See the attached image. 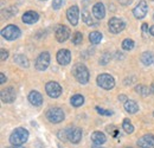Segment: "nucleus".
I'll list each match as a JSON object with an SVG mask.
<instances>
[{
	"mask_svg": "<svg viewBox=\"0 0 154 148\" xmlns=\"http://www.w3.org/2000/svg\"><path fill=\"white\" fill-rule=\"evenodd\" d=\"M55 36L59 43H63L65 40H68L70 37V29L65 25H59L57 29H56V32H55Z\"/></svg>",
	"mask_w": 154,
	"mask_h": 148,
	"instance_id": "9b49d317",
	"label": "nucleus"
},
{
	"mask_svg": "<svg viewBox=\"0 0 154 148\" xmlns=\"http://www.w3.org/2000/svg\"><path fill=\"white\" fill-rule=\"evenodd\" d=\"M82 139V129L78 127H71L66 129V140L71 143H78Z\"/></svg>",
	"mask_w": 154,
	"mask_h": 148,
	"instance_id": "6e6552de",
	"label": "nucleus"
},
{
	"mask_svg": "<svg viewBox=\"0 0 154 148\" xmlns=\"http://www.w3.org/2000/svg\"><path fill=\"white\" fill-rule=\"evenodd\" d=\"M110 58H112V55L109 52H104L103 55L101 56V58H100V64L101 65H107L109 63Z\"/></svg>",
	"mask_w": 154,
	"mask_h": 148,
	"instance_id": "c756f323",
	"label": "nucleus"
},
{
	"mask_svg": "<svg viewBox=\"0 0 154 148\" xmlns=\"http://www.w3.org/2000/svg\"><path fill=\"white\" fill-rule=\"evenodd\" d=\"M72 75L81 84H87L89 82V77H90L89 70L84 64H76L72 68Z\"/></svg>",
	"mask_w": 154,
	"mask_h": 148,
	"instance_id": "f03ea898",
	"label": "nucleus"
},
{
	"mask_svg": "<svg viewBox=\"0 0 154 148\" xmlns=\"http://www.w3.org/2000/svg\"><path fill=\"white\" fill-rule=\"evenodd\" d=\"M83 40V36L81 32H75L74 36H72V44L74 45H79Z\"/></svg>",
	"mask_w": 154,
	"mask_h": 148,
	"instance_id": "7c9ffc66",
	"label": "nucleus"
},
{
	"mask_svg": "<svg viewBox=\"0 0 154 148\" xmlns=\"http://www.w3.org/2000/svg\"><path fill=\"white\" fill-rule=\"evenodd\" d=\"M147 12H148V7H147V2L145 0H141L136 5V7H134V10H133V14H134V17L136 19L145 18Z\"/></svg>",
	"mask_w": 154,
	"mask_h": 148,
	"instance_id": "9d476101",
	"label": "nucleus"
},
{
	"mask_svg": "<svg viewBox=\"0 0 154 148\" xmlns=\"http://www.w3.org/2000/svg\"><path fill=\"white\" fill-rule=\"evenodd\" d=\"M49 64H50V54L48 51L45 52H42L40 55L37 57L36 59V69L39 71H44L49 68Z\"/></svg>",
	"mask_w": 154,
	"mask_h": 148,
	"instance_id": "0eeeda50",
	"label": "nucleus"
},
{
	"mask_svg": "<svg viewBox=\"0 0 154 148\" xmlns=\"http://www.w3.org/2000/svg\"><path fill=\"white\" fill-rule=\"evenodd\" d=\"M21 19H23V21L25 24H35V23L38 21L39 14L37 12H35V11H29V12L23 14V18Z\"/></svg>",
	"mask_w": 154,
	"mask_h": 148,
	"instance_id": "a211bd4d",
	"label": "nucleus"
},
{
	"mask_svg": "<svg viewBox=\"0 0 154 148\" xmlns=\"http://www.w3.org/2000/svg\"><path fill=\"white\" fill-rule=\"evenodd\" d=\"M0 97H1V101L4 103H12V102H14V100L17 97V94H16V90L12 87H8V88L1 90Z\"/></svg>",
	"mask_w": 154,
	"mask_h": 148,
	"instance_id": "f8f14e48",
	"label": "nucleus"
},
{
	"mask_svg": "<svg viewBox=\"0 0 154 148\" xmlns=\"http://www.w3.org/2000/svg\"><path fill=\"white\" fill-rule=\"evenodd\" d=\"M45 90H46V94L52 97V98H57L60 96L62 94V87L58 84L57 82H48L46 85H45Z\"/></svg>",
	"mask_w": 154,
	"mask_h": 148,
	"instance_id": "1a4fd4ad",
	"label": "nucleus"
},
{
	"mask_svg": "<svg viewBox=\"0 0 154 148\" xmlns=\"http://www.w3.org/2000/svg\"><path fill=\"white\" fill-rule=\"evenodd\" d=\"M125 109L129 114H135L139 110V104L133 100H128L127 102H125Z\"/></svg>",
	"mask_w": 154,
	"mask_h": 148,
	"instance_id": "aec40b11",
	"label": "nucleus"
},
{
	"mask_svg": "<svg viewBox=\"0 0 154 148\" xmlns=\"http://www.w3.org/2000/svg\"><path fill=\"white\" fill-rule=\"evenodd\" d=\"M96 81H97V84H98L101 88L106 89V90H110V89H113L114 85H115V79L113 78V76H110V75H108V74L98 75Z\"/></svg>",
	"mask_w": 154,
	"mask_h": 148,
	"instance_id": "20e7f679",
	"label": "nucleus"
},
{
	"mask_svg": "<svg viewBox=\"0 0 154 148\" xmlns=\"http://www.w3.org/2000/svg\"><path fill=\"white\" fill-rule=\"evenodd\" d=\"M119 100H120V101H122V102H127V101H128V100H127V97H126L125 95H120V96H119Z\"/></svg>",
	"mask_w": 154,
	"mask_h": 148,
	"instance_id": "4c0bfd02",
	"label": "nucleus"
},
{
	"mask_svg": "<svg viewBox=\"0 0 154 148\" xmlns=\"http://www.w3.org/2000/svg\"><path fill=\"white\" fill-rule=\"evenodd\" d=\"M21 31L17 25H7L1 30V36L7 40H14L20 37Z\"/></svg>",
	"mask_w": 154,
	"mask_h": 148,
	"instance_id": "7ed1b4c3",
	"label": "nucleus"
},
{
	"mask_svg": "<svg viewBox=\"0 0 154 148\" xmlns=\"http://www.w3.org/2000/svg\"><path fill=\"white\" fill-rule=\"evenodd\" d=\"M66 18L69 20V23L72 26H76L78 24V18H79V10L78 6L74 5L71 7H69V10L66 11Z\"/></svg>",
	"mask_w": 154,
	"mask_h": 148,
	"instance_id": "ddd939ff",
	"label": "nucleus"
},
{
	"mask_svg": "<svg viewBox=\"0 0 154 148\" xmlns=\"http://www.w3.org/2000/svg\"><path fill=\"white\" fill-rule=\"evenodd\" d=\"M122 128H123V130H125L126 133H128V134H132V133L134 131V126L131 123V121H129L128 119H125V120H123Z\"/></svg>",
	"mask_w": 154,
	"mask_h": 148,
	"instance_id": "cd10ccee",
	"label": "nucleus"
},
{
	"mask_svg": "<svg viewBox=\"0 0 154 148\" xmlns=\"http://www.w3.org/2000/svg\"><path fill=\"white\" fill-rule=\"evenodd\" d=\"M135 91L137 94H140L141 96L146 97V96H148V94L151 93V89H148L146 85L140 84V85H136V87H135Z\"/></svg>",
	"mask_w": 154,
	"mask_h": 148,
	"instance_id": "a878e982",
	"label": "nucleus"
},
{
	"mask_svg": "<svg viewBox=\"0 0 154 148\" xmlns=\"http://www.w3.org/2000/svg\"><path fill=\"white\" fill-rule=\"evenodd\" d=\"M4 83H6V76L4 72H1L0 74V84H4Z\"/></svg>",
	"mask_w": 154,
	"mask_h": 148,
	"instance_id": "c9c22d12",
	"label": "nucleus"
},
{
	"mask_svg": "<svg viewBox=\"0 0 154 148\" xmlns=\"http://www.w3.org/2000/svg\"><path fill=\"white\" fill-rule=\"evenodd\" d=\"M93 14L96 19H103L106 16V8L102 2H96L93 6Z\"/></svg>",
	"mask_w": 154,
	"mask_h": 148,
	"instance_id": "f3484780",
	"label": "nucleus"
},
{
	"mask_svg": "<svg viewBox=\"0 0 154 148\" xmlns=\"http://www.w3.org/2000/svg\"><path fill=\"white\" fill-rule=\"evenodd\" d=\"M153 115H154V113H153Z\"/></svg>",
	"mask_w": 154,
	"mask_h": 148,
	"instance_id": "a18cd8bd",
	"label": "nucleus"
},
{
	"mask_svg": "<svg viewBox=\"0 0 154 148\" xmlns=\"http://www.w3.org/2000/svg\"><path fill=\"white\" fill-rule=\"evenodd\" d=\"M96 110L98 114L104 115V116H112L113 115V111L112 110H107V109H103V108H100V107H96Z\"/></svg>",
	"mask_w": 154,
	"mask_h": 148,
	"instance_id": "2f4dec72",
	"label": "nucleus"
},
{
	"mask_svg": "<svg viewBox=\"0 0 154 148\" xmlns=\"http://www.w3.org/2000/svg\"><path fill=\"white\" fill-rule=\"evenodd\" d=\"M119 1H120V4H121V5H125V6H127V5L132 4V1H133V0H119Z\"/></svg>",
	"mask_w": 154,
	"mask_h": 148,
	"instance_id": "e433bc0d",
	"label": "nucleus"
},
{
	"mask_svg": "<svg viewBox=\"0 0 154 148\" xmlns=\"http://www.w3.org/2000/svg\"><path fill=\"white\" fill-rule=\"evenodd\" d=\"M153 60H154V55L152 52H149V51H146V52H143V54L141 55V63H142L143 65L149 66V65L153 63Z\"/></svg>",
	"mask_w": 154,
	"mask_h": 148,
	"instance_id": "4be33fe9",
	"label": "nucleus"
},
{
	"mask_svg": "<svg viewBox=\"0 0 154 148\" xmlns=\"http://www.w3.org/2000/svg\"><path fill=\"white\" fill-rule=\"evenodd\" d=\"M125 27H126L125 21L120 18L113 17L108 21V29H109V31L112 33H115V35L116 33H120V32H122L125 30Z\"/></svg>",
	"mask_w": 154,
	"mask_h": 148,
	"instance_id": "423d86ee",
	"label": "nucleus"
},
{
	"mask_svg": "<svg viewBox=\"0 0 154 148\" xmlns=\"http://www.w3.org/2000/svg\"><path fill=\"white\" fill-rule=\"evenodd\" d=\"M147 29H148V25H147V24H143V25H142V31H143V32H147Z\"/></svg>",
	"mask_w": 154,
	"mask_h": 148,
	"instance_id": "58836bf2",
	"label": "nucleus"
},
{
	"mask_svg": "<svg viewBox=\"0 0 154 148\" xmlns=\"http://www.w3.org/2000/svg\"><path fill=\"white\" fill-rule=\"evenodd\" d=\"M17 12H18V10H17L14 6H11V7H8L7 10H4V11H2V13L6 16V18H11V17L14 16Z\"/></svg>",
	"mask_w": 154,
	"mask_h": 148,
	"instance_id": "c85d7f7f",
	"label": "nucleus"
},
{
	"mask_svg": "<svg viewBox=\"0 0 154 148\" xmlns=\"http://www.w3.org/2000/svg\"><path fill=\"white\" fill-rule=\"evenodd\" d=\"M70 103H71V106H74V107H81L83 103H84V97L82 96V95H74L71 98H70Z\"/></svg>",
	"mask_w": 154,
	"mask_h": 148,
	"instance_id": "5701e85b",
	"label": "nucleus"
},
{
	"mask_svg": "<svg viewBox=\"0 0 154 148\" xmlns=\"http://www.w3.org/2000/svg\"><path fill=\"white\" fill-rule=\"evenodd\" d=\"M134 45H135L134 40L129 39V38H127V39H125V40L122 42V49L126 50V51L133 50V49H134Z\"/></svg>",
	"mask_w": 154,
	"mask_h": 148,
	"instance_id": "bb28decb",
	"label": "nucleus"
},
{
	"mask_svg": "<svg viewBox=\"0 0 154 148\" xmlns=\"http://www.w3.org/2000/svg\"><path fill=\"white\" fill-rule=\"evenodd\" d=\"M13 60H14L16 64H18V65L21 66V68H29V59H27L26 56L16 55L14 56V58H13Z\"/></svg>",
	"mask_w": 154,
	"mask_h": 148,
	"instance_id": "412c9836",
	"label": "nucleus"
},
{
	"mask_svg": "<svg viewBox=\"0 0 154 148\" xmlns=\"http://www.w3.org/2000/svg\"><path fill=\"white\" fill-rule=\"evenodd\" d=\"M91 141H93L95 145L101 146V145H103V143L107 141V137H106V135H104L103 133H101V131H94V133L91 134Z\"/></svg>",
	"mask_w": 154,
	"mask_h": 148,
	"instance_id": "6ab92c4d",
	"label": "nucleus"
},
{
	"mask_svg": "<svg viewBox=\"0 0 154 148\" xmlns=\"http://www.w3.org/2000/svg\"><path fill=\"white\" fill-rule=\"evenodd\" d=\"M40 1H46V0H40Z\"/></svg>",
	"mask_w": 154,
	"mask_h": 148,
	"instance_id": "c03bdc74",
	"label": "nucleus"
},
{
	"mask_svg": "<svg viewBox=\"0 0 154 148\" xmlns=\"http://www.w3.org/2000/svg\"><path fill=\"white\" fill-rule=\"evenodd\" d=\"M7 148H24V147H21V146H12V147H7Z\"/></svg>",
	"mask_w": 154,
	"mask_h": 148,
	"instance_id": "37998d69",
	"label": "nucleus"
},
{
	"mask_svg": "<svg viewBox=\"0 0 154 148\" xmlns=\"http://www.w3.org/2000/svg\"><path fill=\"white\" fill-rule=\"evenodd\" d=\"M153 18H154V16H153Z\"/></svg>",
	"mask_w": 154,
	"mask_h": 148,
	"instance_id": "49530a36",
	"label": "nucleus"
},
{
	"mask_svg": "<svg viewBox=\"0 0 154 148\" xmlns=\"http://www.w3.org/2000/svg\"><path fill=\"white\" fill-rule=\"evenodd\" d=\"M8 57V51L5 49H1V60H6Z\"/></svg>",
	"mask_w": 154,
	"mask_h": 148,
	"instance_id": "f704fd0d",
	"label": "nucleus"
},
{
	"mask_svg": "<svg viewBox=\"0 0 154 148\" xmlns=\"http://www.w3.org/2000/svg\"><path fill=\"white\" fill-rule=\"evenodd\" d=\"M91 148H104V147H102V146H98V145H95V146H93Z\"/></svg>",
	"mask_w": 154,
	"mask_h": 148,
	"instance_id": "79ce46f5",
	"label": "nucleus"
},
{
	"mask_svg": "<svg viewBox=\"0 0 154 148\" xmlns=\"http://www.w3.org/2000/svg\"><path fill=\"white\" fill-rule=\"evenodd\" d=\"M29 101H30V103H31L32 106L39 107V106H42V103H43V96H42L40 93H38V91L32 90L31 93L29 94Z\"/></svg>",
	"mask_w": 154,
	"mask_h": 148,
	"instance_id": "dca6fc26",
	"label": "nucleus"
},
{
	"mask_svg": "<svg viewBox=\"0 0 154 148\" xmlns=\"http://www.w3.org/2000/svg\"><path fill=\"white\" fill-rule=\"evenodd\" d=\"M151 93L154 94V82L152 83V85H151Z\"/></svg>",
	"mask_w": 154,
	"mask_h": 148,
	"instance_id": "a19ab883",
	"label": "nucleus"
},
{
	"mask_svg": "<svg viewBox=\"0 0 154 148\" xmlns=\"http://www.w3.org/2000/svg\"><path fill=\"white\" fill-rule=\"evenodd\" d=\"M29 139V131L25 128H17L10 135V142L12 146H21Z\"/></svg>",
	"mask_w": 154,
	"mask_h": 148,
	"instance_id": "f257e3e1",
	"label": "nucleus"
},
{
	"mask_svg": "<svg viewBox=\"0 0 154 148\" xmlns=\"http://www.w3.org/2000/svg\"><path fill=\"white\" fill-rule=\"evenodd\" d=\"M63 4H64V0H54L52 1V7L55 10H59L63 6Z\"/></svg>",
	"mask_w": 154,
	"mask_h": 148,
	"instance_id": "473e14b6",
	"label": "nucleus"
},
{
	"mask_svg": "<svg viewBox=\"0 0 154 148\" xmlns=\"http://www.w3.org/2000/svg\"><path fill=\"white\" fill-rule=\"evenodd\" d=\"M82 20L85 23V24H88V25H94V26H97V24H94V21H93V19L90 17V13L87 11V10H83L82 11Z\"/></svg>",
	"mask_w": 154,
	"mask_h": 148,
	"instance_id": "393cba45",
	"label": "nucleus"
},
{
	"mask_svg": "<svg viewBox=\"0 0 154 148\" xmlns=\"http://www.w3.org/2000/svg\"><path fill=\"white\" fill-rule=\"evenodd\" d=\"M149 33H151V36H154V25L151 26V29H149Z\"/></svg>",
	"mask_w": 154,
	"mask_h": 148,
	"instance_id": "ea45409f",
	"label": "nucleus"
},
{
	"mask_svg": "<svg viewBox=\"0 0 154 148\" xmlns=\"http://www.w3.org/2000/svg\"><path fill=\"white\" fill-rule=\"evenodd\" d=\"M71 60V54L69 50L63 49L57 52V62L60 65H68Z\"/></svg>",
	"mask_w": 154,
	"mask_h": 148,
	"instance_id": "2eb2a0df",
	"label": "nucleus"
},
{
	"mask_svg": "<svg viewBox=\"0 0 154 148\" xmlns=\"http://www.w3.org/2000/svg\"><path fill=\"white\" fill-rule=\"evenodd\" d=\"M64 111L63 109L58 108V107H54L50 108L48 113H46V117L51 123H60L64 120Z\"/></svg>",
	"mask_w": 154,
	"mask_h": 148,
	"instance_id": "39448f33",
	"label": "nucleus"
},
{
	"mask_svg": "<svg viewBox=\"0 0 154 148\" xmlns=\"http://www.w3.org/2000/svg\"><path fill=\"white\" fill-rule=\"evenodd\" d=\"M137 146L140 148H154V135L146 134L137 140Z\"/></svg>",
	"mask_w": 154,
	"mask_h": 148,
	"instance_id": "4468645a",
	"label": "nucleus"
},
{
	"mask_svg": "<svg viewBox=\"0 0 154 148\" xmlns=\"http://www.w3.org/2000/svg\"><path fill=\"white\" fill-rule=\"evenodd\" d=\"M58 137L60 140H66V129H62L58 131Z\"/></svg>",
	"mask_w": 154,
	"mask_h": 148,
	"instance_id": "72a5a7b5",
	"label": "nucleus"
},
{
	"mask_svg": "<svg viewBox=\"0 0 154 148\" xmlns=\"http://www.w3.org/2000/svg\"><path fill=\"white\" fill-rule=\"evenodd\" d=\"M89 40H90L91 44H94V45L101 43V40H102V33H101V32H97V31L91 32V33L89 35Z\"/></svg>",
	"mask_w": 154,
	"mask_h": 148,
	"instance_id": "b1692460",
	"label": "nucleus"
}]
</instances>
